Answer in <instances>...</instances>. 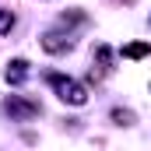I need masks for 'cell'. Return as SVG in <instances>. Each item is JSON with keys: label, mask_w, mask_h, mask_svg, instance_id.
<instances>
[{"label": "cell", "mask_w": 151, "mask_h": 151, "mask_svg": "<svg viewBox=\"0 0 151 151\" xmlns=\"http://www.w3.org/2000/svg\"><path fill=\"white\" fill-rule=\"evenodd\" d=\"M148 53H151V42H127L119 49V56H127V60H144Z\"/></svg>", "instance_id": "6"}, {"label": "cell", "mask_w": 151, "mask_h": 151, "mask_svg": "<svg viewBox=\"0 0 151 151\" xmlns=\"http://www.w3.org/2000/svg\"><path fill=\"white\" fill-rule=\"evenodd\" d=\"M39 42H42V49H46V53H53V56H56V53H67V49L74 46L70 35H63V32H46Z\"/></svg>", "instance_id": "3"}, {"label": "cell", "mask_w": 151, "mask_h": 151, "mask_svg": "<svg viewBox=\"0 0 151 151\" xmlns=\"http://www.w3.org/2000/svg\"><path fill=\"white\" fill-rule=\"evenodd\" d=\"M109 116H113V123H116V127H134V119H137L130 109H113Z\"/></svg>", "instance_id": "7"}, {"label": "cell", "mask_w": 151, "mask_h": 151, "mask_svg": "<svg viewBox=\"0 0 151 151\" xmlns=\"http://www.w3.org/2000/svg\"><path fill=\"white\" fill-rule=\"evenodd\" d=\"M11 28H14V14H11V11H4V7H0V35H7V32H11Z\"/></svg>", "instance_id": "9"}, {"label": "cell", "mask_w": 151, "mask_h": 151, "mask_svg": "<svg viewBox=\"0 0 151 151\" xmlns=\"http://www.w3.org/2000/svg\"><path fill=\"white\" fill-rule=\"evenodd\" d=\"M4 109L14 116V119H32V116H39V113H42L35 99H25V95H11V99L4 102Z\"/></svg>", "instance_id": "2"}, {"label": "cell", "mask_w": 151, "mask_h": 151, "mask_svg": "<svg viewBox=\"0 0 151 151\" xmlns=\"http://www.w3.org/2000/svg\"><path fill=\"white\" fill-rule=\"evenodd\" d=\"M49 84L56 88L60 102H67V106H84L88 102V88L81 81H74V77H67V74H49Z\"/></svg>", "instance_id": "1"}, {"label": "cell", "mask_w": 151, "mask_h": 151, "mask_svg": "<svg viewBox=\"0 0 151 151\" xmlns=\"http://www.w3.org/2000/svg\"><path fill=\"white\" fill-rule=\"evenodd\" d=\"M84 21H88V18H84L81 11H70V14H60V25H63V28H67V25H84Z\"/></svg>", "instance_id": "8"}, {"label": "cell", "mask_w": 151, "mask_h": 151, "mask_svg": "<svg viewBox=\"0 0 151 151\" xmlns=\"http://www.w3.org/2000/svg\"><path fill=\"white\" fill-rule=\"evenodd\" d=\"M4 77H7V84H21L25 77H28V60H11L7 63V70H4Z\"/></svg>", "instance_id": "4"}, {"label": "cell", "mask_w": 151, "mask_h": 151, "mask_svg": "<svg viewBox=\"0 0 151 151\" xmlns=\"http://www.w3.org/2000/svg\"><path fill=\"white\" fill-rule=\"evenodd\" d=\"M95 60H99V74H91V77H106L109 70H113V49H109L106 42L95 46Z\"/></svg>", "instance_id": "5"}]
</instances>
